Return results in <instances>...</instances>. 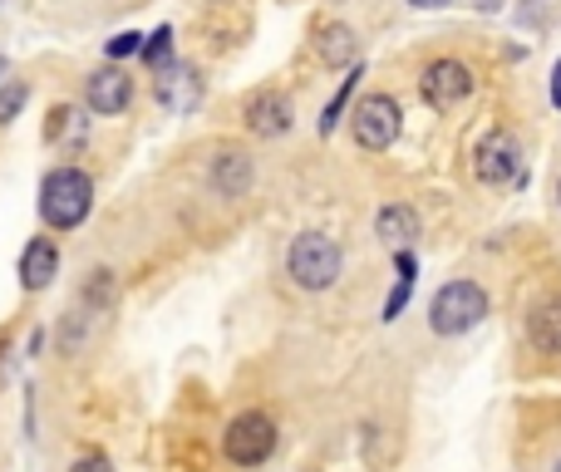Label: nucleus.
<instances>
[{
	"mask_svg": "<svg viewBox=\"0 0 561 472\" xmlns=\"http://www.w3.org/2000/svg\"><path fill=\"white\" fill-rule=\"evenodd\" d=\"M94 207V177L79 173V168H55V173L39 183V217H45L55 232H75L79 222Z\"/></svg>",
	"mask_w": 561,
	"mask_h": 472,
	"instance_id": "1",
	"label": "nucleus"
},
{
	"mask_svg": "<svg viewBox=\"0 0 561 472\" xmlns=\"http://www.w3.org/2000/svg\"><path fill=\"white\" fill-rule=\"evenodd\" d=\"M340 266H345V256L325 232H300L286 246V270L300 290H330L340 280Z\"/></svg>",
	"mask_w": 561,
	"mask_h": 472,
	"instance_id": "2",
	"label": "nucleus"
},
{
	"mask_svg": "<svg viewBox=\"0 0 561 472\" xmlns=\"http://www.w3.org/2000/svg\"><path fill=\"white\" fill-rule=\"evenodd\" d=\"M488 320V290L473 286V280H448L438 286L434 306H428V325L434 335H468L473 325Z\"/></svg>",
	"mask_w": 561,
	"mask_h": 472,
	"instance_id": "3",
	"label": "nucleus"
},
{
	"mask_svg": "<svg viewBox=\"0 0 561 472\" xmlns=\"http://www.w3.org/2000/svg\"><path fill=\"white\" fill-rule=\"evenodd\" d=\"M222 453L242 468H262L276 453V424L266 414H256V408L252 414H237L222 434Z\"/></svg>",
	"mask_w": 561,
	"mask_h": 472,
	"instance_id": "4",
	"label": "nucleus"
},
{
	"mask_svg": "<svg viewBox=\"0 0 561 472\" xmlns=\"http://www.w3.org/2000/svg\"><path fill=\"white\" fill-rule=\"evenodd\" d=\"M473 173H478V183H488V187L523 183V148H517V138L503 134V128H493V134L478 143Z\"/></svg>",
	"mask_w": 561,
	"mask_h": 472,
	"instance_id": "5",
	"label": "nucleus"
},
{
	"mask_svg": "<svg viewBox=\"0 0 561 472\" xmlns=\"http://www.w3.org/2000/svg\"><path fill=\"white\" fill-rule=\"evenodd\" d=\"M419 89H424V99L438 114H454V108L468 104V94H473V69H468L463 59H434V65L424 69V79H419Z\"/></svg>",
	"mask_w": 561,
	"mask_h": 472,
	"instance_id": "6",
	"label": "nucleus"
},
{
	"mask_svg": "<svg viewBox=\"0 0 561 472\" xmlns=\"http://www.w3.org/2000/svg\"><path fill=\"white\" fill-rule=\"evenodd\" d=\"M394 138H399V104L389 94H369L355 108V143L369 148V153H385Z\"/></svg>",
	"mask_w": 561,
	"mask_h": 472,
	"instance_id": "7",
	"label": "nucleus"
},
{
	"mask_svg": "<svg viewBox=\"0 0 561 472\" xmlns=\"http://www.w3.org/2000/svg\"><path fill=\"white\" fill-rule=\"evenodd\" d=\"M84 99H89V108H94V114H124L128 99H134V79H128L118 65H104V69H94V74H89Z\"/></svg>",
	"mask_w": 561,
	"mask_h": 472,
	"instance_id": "8",
	"label": "nucleus"
},
{
	"mask_svg": "<svg viewBox=\"0 0 561 472\" xmlns=\"http://www.w3.org/2000/svg\"><path fill=\"white\" fill-rule=\"evenodd\" d=\"M197 99H203V79H197V69L193 65H173V59H168V65L158 69V104L178 108V114H193Z\"/></svg>",
	"mask_w": 561,
	"mask_h": 472,
	"instance_id": "9",
	"label": "nucleus"
},
{
	"mask_svg": "<svg viewBox=\"0 0 561 472\" xmlns=\"http://www.w3.org/2000/svg\"><path fill=\"white\" fill-rule=\"evenodd\" d=\"M247 128H252L256 138H280L290 128V104L286 94H276V89H262V94L247 99Z\"/></svg>",
	"mask_w": 561,
	"mask_h": 472,
	"instance_id": "10",
	"label": "nucleus"
},
{
	"mask_svg": "<svg viewBox=\"0 0 561 472\" xmlns=\"http://www.w3.org/2000/svg\"><path fill=\"white\" fill-rule=\"evenodd\" d=\"M207 177H213V187L222 197H247V187H252V158L237 153V148H222V153L213 158V168H207Z\"/></svg>",
	"mask_w": 561,
	"mask_h": 472,
	"instance_id": "11",
	"label": "nucleus"
},
{
	"mask_svg": "<svg viewBox=\"0 0 561 472\" xmlns=\"http://www.w3.org/2000/svg\"><path fill=\"white\" fill-rule=\"evenodd\" d=\"M59 276V246L49 237H35L20 256V286L25 290H45L49 280Z\"/></svg>",
	"mask_w": 561,
	"mask_h": 472,
	"instance_id": "12",
	"label": "nucleus"
},
{
	"mask_svg": "<svg viewBox=\"0 0 561 472\" xmlns=\"http://www.w3.org/2000/svg\"><path fill=\"white\" fill-rule=\"evenodd\" d=\"M527 339H533L542 355H561V300H542V306H533V315H527Z\"/></svg>",
	"mask_w": 561,
	"mask_h": 472,
	"instance_id": "13",
	"label": "nucleus"
},
{
	"mask_svg": "<svg viewBox=\"0 0 561 472\" xmlns=\"http://www.w3.org/2000/svg\"><path fill=\"white\" fill-rule=\"evenodd\" d=\"M379 237L389 241V246H409V241H419V212L414 207H385L379 212Z\"/></svg>",
	"mask_w": 561,
	"mask_h": 472,
	"instance_id": "14",
	"label": "nucleus"
},
{
	"mask_svg": "<svg viewBox=\"0 0 561 472\" xmlns=\"http://www.w3.org/2000/svg\"><path fill=\"white\" fill-rule=\"evenodd\" d=\"M320 59H325V65H350V59H355V30L350 25L320 30Z\"/></svg>",
	"mask_w": 561,
	"mask_h": 472,
	"instance_id": "15",
	"label": "nucleus"
},
{
	"mask_svg": "<svg viewBox=\"0 0 561 472\" xmlns=\"http://www.w3.org/2000/svg\"><path fill=\"white\" fill-rule=\"evenodd\" d=\"M414 280H419V261L409 256L404 246H399V286H394V296L385 300V320H399V310H404V300H409V290H414Z\"/></svg>",
	"mask_w": 561,
	"mask_h": 472,
	"instance_id": "16",
	"label": "nucleus"
},
{
	"mask_svg": "<svg viewBox=\"0 0 561 472\" xmlns=\"http://www.w3.org/2000/svg\"><path fill=\"white\" fill-rule=\"evenodd\" d=\"M359 79H365V74H359V69H350V74L340 79V94L325 104V118H320V134H335V124H340V114H345L350 94H355V89H359Z\"/></svg>",
	"mask_w": 561,
	"mask_h": 472,
	"instance_id": "17",
	"label": "nucleus"
},
{
	"mask_svg": "<svg viewBox=\"0 0 561 472\" xmlns=\"http://www.w3.org/2000/svg\"><path fill=\"white\" fill-rule=\"evenodd\" d=\"M45 134H49V143H59V138H84V118H79V108H55Z\"/></svg>",
	"mask_w": 561,
	"mask_h": 472,
	"instance_id": "18",
	"label": "nucleus"
},
{
	"mask_svg": "<svg viewBox=\"0 0 561 472\" xmlns=\"http://www.w3.org/2000/svg\"><path fill=\"white\" fill-rule=\"evenodd\" d=\"M25 99H30L25 79H5V89H0V124H10V118L25 108Z\"/></svg>",
	"mask_w": 561,
	"mask_h": 472,
	"instance_id": "19",
	"label": "nucleus"
},
{
	"mask_svg": "<svg viewBox=\"0 0 561 472\" xmlns=\"http://www.w3.org/2000/svg\"><path fill=\"white\" fill-rule=\"evenodd\" d=\"M138 55H144V59H148V65H153V69H163L168 59H173V30L163 25V30H158V35H148Z\"/></svg>",
	"mask_w": 561,
	"mask_h": 472,
	"instance_id": "20",
	"label": "nucleus"
},
{
	"mask_svg": "<svg viewBox=\"0 0 561 472\" xmlns=\"http://www.w3.org/2000/svg\"><path fill=\"white\" fill-rule=\"evenodd\" d=\"M138 49H144V35H134V30L108 39V59H128V55H138Z\"/></svg>",
	"mask_w": 561,
	"mask_h": 472,
	"instance_id": "21",
	"label": "nucleus"
},
{
	"mask_svg": "<svg viewBox=\"0 0 561 472\" xmlns=\"http://www.w3.org/2000/svg\"><path fill=\"white\" fill-rule=\"evenodd\" d=\"M69 472H114V463H108V458H79Z\"/></svg>",
	"mask_w": 561,
	"mask_h": 472,
	"instance_id": "22",
	"label": "nucleus"
},
{
	"mask_svg": "<svg viewBox=\"0 0 561 472\" xmlns=\"http://www.w3.org/2000/svg\"><path fill=\"white\" fill-rule=\"evenodd\" d=\"M552 104L561 108V59H557V69H552Z\"/></svg>",
	"mask_w": 561,
	"mask_h": 472,
	"instance_id": "23",
	"label": "nucleus"
},
{
	"mask_svg": "<svg viewBox=\"0 0 561 472\" xmlns=\"http://www.w3.org/2000/svg\"><path fill=\"white\" fill-rule=\"evenodd\" d=\"M409 5H419V10H438V5H454V0H409Z\"/></svg>",
	"mask_w": 561,
	"mask_h": 472,
	"instance_id": "24",
	"label": "nucleus"
},
{
	"mask_svg": "<svg viewBox=\"0 0 561 472\" xmlns=\"http://www.w3.org/2000/svg\"><path fill=\"white\" fill-rule=\"evenodd\" d=\"M478 5H483V10H497V5H503V0H478Z\"/></svg>",
	"mask_w": 561,
	"mask_h": 472,
	"instance_id": "25",
	"label": "nucleus"
},
{
	"mask_svg": "<svg viewBox=\"0 0 561 472\" xmlns=\"http://www.w3.org/2000/svg\"><path fill=\"white\" fill-rule=\"evenodd\" d=\"M557 197H561V183H557Z\"/></svg>",
	"mask_w": 561,
	"mask_h": 472,
	"instance_id": "26",
	"label": "nucleus"
},
{
	"mask_svg": "<svg viewBox=\"0 0 561 472\" xmlns=\"http://www.w3.org/2000/svg\"><path fill=\"white\" fill-rule=\"evenodd\" d=\"M557 472H561V463H557Z\"/></svg>",
	"mask_w": 561,
	"mask_h": 472,
	"instance_id": "27",
	"label": "nucleus"
}]
</instances>
